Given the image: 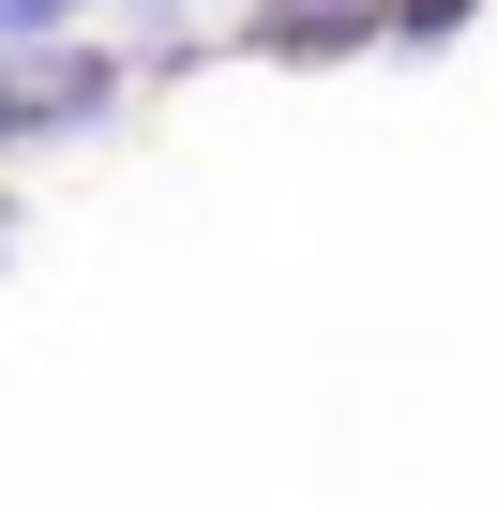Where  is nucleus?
Segmentation results:
<instances>
[{
	"instance_id": "3",
	"label": "nucleus",
	"mask_w": 497,
	"mask_h": 512,
	"mask_svg": "<svg viewBox=\"0 0 497 512\" xmlns=\"http://www.w3.org/2000/svg\"><path fill=\"white\" fill-rule=\"evenodd\" d=\"M467 16H482V0H392V46H377V61H437Z\"/></svg>"
},
{
	"instance_id": "1",
	"label": "nucleus",
	"mask_w": 497,
	"mask_h": 512,
	"mask_svg": "<svg viewBox=\"0 0 497 512\" xmlns=\"http://www.w3.org/2000/svg\"><path fill=\"white\" fill-rule=\"evenodd\" d=\"M136 91V46H0V166L16 151H61V136H106Z\"/></svg>"
},
{
	"instance_id": "6",
	"label": "nucleus",
	"mask_w": 497,
	"mask_h": 512,
	"mask_svg": "<svg viewBox=\"0 0 497 512\" xmlns=\"http://www.w3.org/2000/svg\"><path fill=\"white\" fill-rule=\"evenodd\" d=\"M226 16H241V0H226Z\"/></svg>"
},
{
	"instance_id": "5",
	"label": "nucleus",
	"mask_w": 497,
	"mask_h": 512,
	"mask_svg": "<svg viewBox=\"0 0 497 512\" xmlns=\"http://www.w3.org/2000/svg\"><path fill=\"white\" fill-rule=\"evenodd\" d=\"M16 241H31V196H16V181H0V272H16Z\"/></svg>"
},
{
	"instance_id": "2",
	"label": "nucleus",
	"mask_w": 497,
	"mask_h": 512,
	"mask_svg": "<svg viewBox=\"0 0 497 512\" xmlns=\"http://www.w3.org/2000/svg\"><path fill=\"white\" fill-rule=\"evenodd\" d=\"M226 46L272 61V76H332V61H377L392 46V0H241Z\"/></svg>"
},
{
	"instance_id": "4",
	"label": "nucleus",
	"mask_w": 497,
	"mask_h": 512,
	"mask_svg": "<svg viewBox=\"0 0 497 512\" xmlns=\"http://www.w3.org/2000/svg\"><path fill=\"white\" fill-rule=\"evenodd\" d=\"M76 16H91V0H0V46H61Z\"/></svg>"
}]
</instances>
